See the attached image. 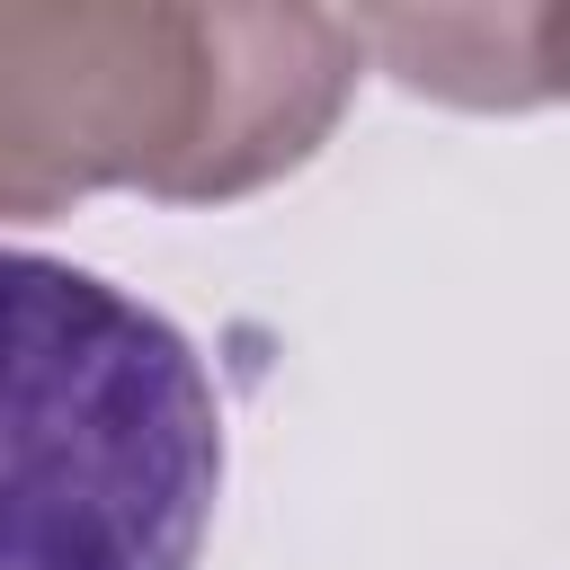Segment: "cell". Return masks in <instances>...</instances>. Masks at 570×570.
I'll return each mask as SVG.
<instances>
[{"label":"cell","instance_id":"2","mask_svg":"<svg viewBox=\"0 0 570 570\" xmlns=\"http://www.w3.org/2000/svg\"><path fill=\"white\" fill-rule=\"evenodd\" d=\"M214 499L196 338L98 267L0 249V570H196Z\"/></svg>","mask_w":570,"mask_h":570},{"label":"cell","instance_id":"1","mask_svg":"<svg viewBox=\"0 0 570 570\" xmlns=\"http://www.w3.org/2000/svg\"><path fill=\"white\" fill-rule=\"evenodd\" d=\"M356 71L338 9L0 0V187L27 223L98 187L232 205L330 142Z\"/></svg>","mask_w":570,"mask_h":570},{"label":"cell","instance_id":"3","mask_svg":"<svg viewBox=\"0 0 570 570\" xmlns=\"http://www.w3.org/2000/svg\"><path fill=\"white\" fill-rule=\"evenodd\" d=\"M347 27L356 53H383V71L419 98L543 107L561 89V9H374Z\"/></svg>","mask_w":570,"mask_h":570}]
</instances>
